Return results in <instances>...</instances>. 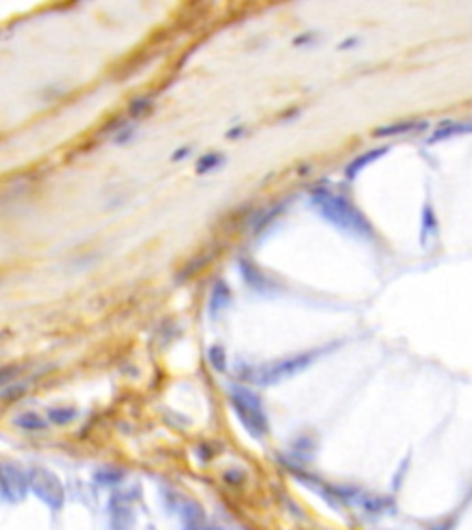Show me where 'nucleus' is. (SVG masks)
<instances>
[{"label": "nucleus", "mask_w": 472, "mask_h": 530, "mask_svg": "<svg viewBox=\"0 0 472 530\" xmlns=\"http://www.w3.org/2000/svg\"><path fill=\"white\" fill-rule=\"evenodd\" d=\"M100 482H104V484H111V482H118L122 479V473H116V471H100L98 475H96Z\"/></svg>", "instance_id": "nucleus-19"}, {"label": "nucleus", "mask_w": 472, "mask_h": 530, "mask_svg": "<svg viewBox=\"0 0 472 530\" xmlns=\"http://www.w3.org/2000/svg\"><path fill=\"white\" fill-rule=\"evenodd\" d=\"M30 488L28 471L15 462H2V498L10 503H19Z\"/></svg>", "instance_id": "nucleus-5"}, {"label": "nucleus", "mask_w": 472, "mask_h": 530, "mask_svg": "<svg viewBox=\"0 0 472 530\" xmlns=\"http://www.w3.org/2000/svg\"><path fill=\"white\" fill-rule=\"evenodd\" d=\"M428 127V122L424 120H404L395 122L390 126H382L379 129H374V137H399V135H410V133H421Z\"/></svg>", "instance_id": "nucleus-7"}, {"label": "nucleus", "mask_w": 472, "mask_h": 530, "mask_svg": "<svg viewBox=\"0 0 472 530\" xmlns=\"http://www.w3.org/2000/svg\"><path fill=\"white\" fill-rule=\"evenodd\" d=\"M30 479V490L43 501L48 509L60 510L65 501V490L63 484L52 471L44 468H30L28 470Z\"/></svg>", "instance_id": "nucleus-4"}, {"label": "nucleus", "mask_w": 472, "mask_h": 530, "mask_svg": "<svg viewBox=\"0 0 472 530\" xmlns=\"http://www.w3.org/2000/svg\"><path fill=\"white\" fill-rule=\"evenodd\" d=\"M13 424L17 427H21L24 431H43L48 427L46 420H44L43 416H39L37 413H21V415H17L13 418Z\"/></svg>", "instance_id": "nucleus-12"}, {"label": "nucleus", "mask_w": 472, "mask_h": 530, "mask_svg": "<svg viewBox=\"0 0 472 530\" xmlns=\"http://www.w3.org/2000/svg\"><path fill=\"white\" fill-rule=\"evenodd\" d=\"M229 399L235 415L249 435L260 438L268 433V418L264 415L262 404L257 394L240 385H233L229 388Z\"/></svg>", "instance_id": "nucleus-3"}, {"label": "nucleus", "mask_w": 472, "mask_h": 530, "mask_svg": "<svg viewBox=\"0 0 472 530\" xmlns=\"http://www.w3.org/2000/svg\"><path fill=\"white\" fill-rule=\"evenodd\" d=\"M472 126L471 124H445V126H441L437 131L430 137V144L439 142V140H445V138L456 137V135H462V133L471 131Z\"/></svg>", "instance_id": "nucleus-13"}, {"label": "nucleus", "mask_w": 472, "mask_h": 530, "mask_svg": "<svg viewBox=\"0 0 472 530\" xmlns=\"http://www.w3.org/2000/svg\"><path fill=\"white\" fill-rule=\"evenodd\" d=\"M209 361L210 365L215 366L218 372H226L227 370V355L226 350H224V346L215 345L209 348Z\"/></svg>", "instance_id": "nucleus-17"}, {"label": "nucleus", "mask_w": 472, "mask_h": 530, "mask_svg": "<svg viewBox=\"0 0 472 530\" xmlns=\"http://www.w3.org/2000/svg\"><path fill=\"white\" fill-rule=\"evenodd\" d=\"M148 107H149V102L146 98L133 100L131 105H129V115H131V116H140L144 113V111L148 109Z\"/></svg>", "instance_id": "nucleus-18"}, {"label": "nucleus", "mask_w": 472, "mask_h": 530, "mask_svg": "<svg viewBox=\"0 0 472 530\" xmlns=\"http://www.w3.org/2000/svg\"><path fill=\"white\" fill-rule=\"evenodd\" d=\"M78 416V410L74 407H52L48 409V418L57 426H65V424H71L74 418Z\"/></svg>", "instance_id": "nucleus-14"}, {"label": "nucleus", "mask_w": 472, "mask_h": 530, "mask_svg": "<svg viewBox=\"0 0 472 530\" xmlns=\"http://www.w3.org/2000/svg\"><path fill=\"white\" fill-rule=\"evenodd\" d=\"M183 525L185 530H207V523H205V514L201 507L196 503H187L183 507Z\"/></svg>", "instance_id": "nucleus-9"}, {"label": "nucleus", "mask_w": 472, "mask_h": 530, "mask_svg": "<svg viewBox=\"0 0 472 530\" xmlns=\"http://www.w3.org/2000/svg\"><path fill=\"white\" fill-rule=\"evenodd\" d=\"M231 301V291L227 287V284L224 280H218L212 287V295H210V302H209V310L212 315H216L221 310H226L227 304Z\"/></svg>", "instance_id": "nucleus-11"}, {"label": "nucleus", "mask_w": 472, "mask_h": 530, "mask_svg": "<svg viewBox=\"0 0 472 530\" xmlns=\"http://www.w3.org/2000/svg\"><path fill=\"white\" fill-rule=\"evenodd\" d=\"M435 234H437V219H435V214L432 212V208L426 207L423 212V236H421L423 245H426V240L434 238Z\"/></svg>", "instance_id": "nucleus-16"}, {"label": "nucleus", "mask_w": 472, "mask_h": 530, "mask_svg": "<svg viewBox=\"0 0 472 530\" xmlns=\"http://www.w3.org/2000/svg\"><path fill=\"white\" fill-rule=\"evenodd\" d=\"M221 162H224V155L220 153L203 155V157L196 162V173L205 176V173H209V171L216 170L218 166H221Z\"/></svg>", "instance_id": "nucleus-15"}, {"label": "nucleus", "mask_w": 472, "mask_h": 530, "mask_svg": "<svg viewBox=\"0 0 472 530\" xmlns=\"http://www.w3.org/2000/svg\"><path fill=\"white\" fill-rule=\"evenodd\" d=\"M312 205L319 216L330 225H334L336 229L365 240L374 236L369 219L345 197L336 196L329 190H316L312 193Z\"/></svg>", "instance_id": "nucleus-1"}, {"label": "nucleus", "mask_w": 472, "mask_h": 530, "mask_svg": "<svg viewBox=\"0 0 472 530\" xmlns=\"http://www.w3.org/2000/svg\"><path fill=\"white\" fill-rule=\"evenodd\" d=\"M242 133H244V127H238V129H233V131H229V135H227V138L242 137Z\"/></svg>", "instance_id": "nucleus-22"}, {"label": "nucleus", "mask_w": 472, "mask_h": 530, "mask_svg": "<svg viewBox=\"0 0 472 530\" xmlns=\"http://www.w3.org/2000/svg\"><path fill=\"white\" fill-rule=\"evenodd\" d=\"M240 271L244 274V278H246V284L251 285L253 290L269 291V280L251 262L240 260Z\"/></svg>", "instance_id": "nucleus-10"}, {"label": "nucleus", "mask_w": 472, "mask_h": 530, "mask_svg": "<svg viewBox=\"0 0 472 530\" xmlns=\"http://www.w3.org/2000/svg\"><path fill=\"white\" fill-rule=\"evenodd\" d=\"M188 153H190V149H188V148H181V149H179V151H176V153L172 155V160H174V162H179V160L185 159V157H187Z\"/></svg>", "instance_id": "nucleus-20"}, {"label": "nucleus", "mask_w": 472, "mask_h": 530, "mask_svg": "<svg viewBox=\"0 0 472 530\" xmlns=\"http://www.w3.org/2000/svg\"><path fill=\"white\" fill-rule=\"evenodd\" d=\"M390 151V148L388 146H382V148H374V149H369V151H365V153H362L360 157H356L354 160H351L349 162V166L345 168V177L349 180L352 179H356L358 176H360V171L363 170V168H367L371 162H374V160H379L380 157H384L385 153Z\"/></svg>", "instance_id": "nucleus-8"}, {"label": "nucleus", "mask_w": 472, "mask_h": 530, "mask_svg": "<svg viewBox=\"0 0 472 530\" xmlns=\"http://www.w3.org/2000/svg\"><path fill=\"white\" fill-rule=\"evenodd\" d=\"M111 527L113 530H129L133 527V503L126 493H115L109 503Z\"/></svg>", "instance_id": "nucleus-6"}, {"label": "nucleus", "mask_w": 472, "mask_h": 530, "mask_svg": "<svg viewBox=\"0 0 472 530\" xmlns=\"http://www.w3.org/2000/svg\"><path fill=\"white\" fill-rule=\"evenodd\" d=\"M358 43V39H354V37H351V39H347V41H343V43H341L340 44V46H338V48H340V50H347V48H352V46H354V44H356Z\"/></svg>", "instance_id": "nucleus-21"}, {"label": "nucleus", "mask_w": 472, "mask_h": 530, "mask_svg": "<svg viewBox=\"0 0 472 530\" xmlns=\"http://www.w3.org/2000/svg\"><path fill=\"white\" fill-rule=\"evenodd\" d=\"M319 355V350L302 352V354L290 355L284 359L271 361L262 366H249L244 372V377L249 381H255L258 385H273L286 377L293 376L297 372L305 370L308 365H312L314 359Z\"/></svg>", "instance_id": "nucleus-2"}]
</instances>
